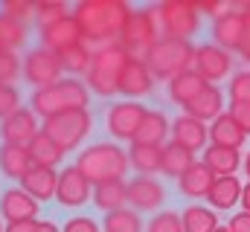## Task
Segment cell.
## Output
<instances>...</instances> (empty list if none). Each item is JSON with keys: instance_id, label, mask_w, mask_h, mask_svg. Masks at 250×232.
<instances>
[{"instance_id": "obj_38", "label": "cell", "mask_w": 250, "mask_h": 232, "mask_svg": "<svg viewBox=\"0 0 250 232\" xmlns=\"http://www.w3.org/2000/svg\"><path fill=\"white\" fill-rule=\"evenodd\" d=\"M0 12L6 18L23 23V26L26 23H35V3L32 0H6V3H0Z\"/></svg>"}, {"instance_id": "obj_16", "label": "cell", "mask_w": 250, "mask_h": 232, "mask_svg": "<svg viewBox=\"0 0 250 232\" xmlns=\"http://www.w3.org/2000/svg\"><path fill=\"white\" fill-rule=\"evenodd\" d=\"M166 200V192L163 186L154 180V177H143L137 174L131 183H128V203L137 209V212H154L160 209Z\"/></svg>"}, {"instance_id": "obj_40", "label": "cell", "mask_w": 250, "mask_h": 232, "mask_svg": "<svg viewBox=\"0 0 250 232\" xmlns=\"http://www.w3.org/2000/svg\"><path fill=\"white\" fill-rule=\"evenodd\" d=\"M146 232H184V221H181V215L178 212H157L151 221H148V227Z\"/></svg>"}, {"instance_id": "obj_4", "label": "cell", "mask_w": 250, "mask_h": 232, "mask_svg": "<svg viewBox=\"0 0 250 232\" xmlns=\"http://www.w3.org/2000/svg\"><path fill=\"white\" fill-rule=\"evenodd\" d=\"M128 61H131V56H128V50H125L123 44H111V47L96 50L93 53V64H90V73L84 76L87 90H93L102 99L117 96L120 93V76H123Z\"/></svg>"}, {"instance_id": "obj_34", "label": "cell", "mask_w": 250, "mask_h": 232, "mask_svg": "<svg viewBox=\"0 0 250 232\" xmlns=\"http://www.w3.org/2000/svg\"><path fill=\"white\" fill-rule=\"evenodd\" d=\"M29 154H32V163H35V166H47V169H56L64 160V151L44 134V131L29 142Z\"/></svg>"}, {"instance_id": "obj_30", "label": "cell", "mask_w": 250, "mask_h": 232, "mask_svg": "<svg viewBox=\"0 0 250 232\" xmlns=\"http://www.w3.org/2000/svg\"><path fill=\"white\" fill-rule=\"evenodd\" d=\"M207 87V81L195 73V70H187V73H181L178 78H172L169 81V99L175 102V105H181V108H187L189 102L201 93Z\"/></svg>"}, {"instance_id": "obj_10", "label": "cell", "mask_w": 250, "mask_h": 232, "mask_svg": "<svg viewBox=\"0 0 250 232\" xmlns=\"http://www.w3.org/2000/svg\"><path fill=\"white\" fill-rule=\"evenodd\" d=\"M192 70H195L207 84H215V81H221V78L230 76V70H233V56H230L227 50H221L218 44H212V41L198 44V47H195Z\"/></svg>"}, {"instance_id": "obj_46", "label": "cell", "mask_w": 250, "mask_h": 232, "mask_svg": "<svg viewBox=\"0 0 250 232\" xmlns=\"http://www.w3.org/2000/svg\"><path fill=\"white\" fill-rule=\"evenodd\" d=\"M242 12H245V35H242V47H239V56L250 64V3H242Z\"/></svg>"}, {"instance_id": "obj_12", "label": "cell", "mask_w": 250, "mask_h": 232, "mask_svg": "<svg viewBox=\"0 0 250 232\" xmlns=\"http://www.w3.org/2000/svg\"><path fill=\"white\" fill-rule=\"evenodd\" d=\"M93 197V183L79 172L76 166H67L64 172H59V189H56V200L67 206V209H76V206H84L87 200Z\"/></svg>"}, {"instance_id": "obj_5", "label": "cell", "mask_w": 250, "mask_h": 232, "mask_svg": "<svg viewBox=\"0 0 250 232\" xmlns=\"http://www.w3.org/2000/svg\"><path fill=\"white\" fill-rule=\"evenodd\" d=\"M151 70L154 78L160 81H172L181 73L192 70L195 61V44L192 41H181V38H160L143 58Z\"/></svg>"}, {"instance_id": "obj_42", "label": "cell", "mask_w": 250, "mask_h": 232, "mask_svg": "<svg viewBox=\"0 0 250 232\" xmlns=\"http://www.w3.org/2000/svg\"><path fill=\"white\" fill-rule=\"evenodd\" d=\"M23 105H21V93H18V87H12V84H0V119H6V116H12L15 111H21Z\"/></svg>"}, {"instance_id": "obj_8", "label": "cell", "mask_w": 250, "mask_h": 232, "mask_svg": "<svg viewBox=\"0 0 250 232\" xmlns=\"http://www.w3.org/2000/svg\"><path fill=\"white\" fill-rule=\"evenodd\" d=\"M157 41H160L157 6L134 9V15H131V20H128V26H125L123 38H120V44L128 50V56L137 58V53H140V56L146 58V53H148V50H151Z\"/></svg>"}, {"instance_id": "obj_48", "label": "cell", "mask_w": 250, "mask_h": 232, "mask_svg": "<svg viewBox=\"0 0 250 232\" xmlns=\"http://www.w3.org/2000/svg\"><path fill=\"white\" fill-rule=\"evenodd\" d=\"M38 221H15V224H6L3 232H35Z\"/></svg>"}, {"instance_id": "obj_33", "label": "cell", "mask_w": 250, "mask_h": 232, "mask_svg": "<svg viewBox=\"0 0 250 232\" xmlns=\"http://www.w3.org/2000/svg\"><path fill=\"white\" fill-rule=\"evenodd\" d=\"M26 38H29V26L18 23V20L6 18L0 12V50L3 53H18V50L26 47Z\"/></svg>"}, {"instance_id": "obj_41", "label": "cell", "mask_w": 250, "mask_h": 232, "mask_svg": "<svg viewBox=\"0 0 250 232\" xmlns=\"http://www.w3.org/2000/svg\"><path fill=\"white\" fill-rule=\"evenodd\" d=\"M227 93H230V102H248L250 105V70H242L230 78Z\"/></svg>"}, {"instance_id": "obj_7", "label": "cell", "mask_w": 250, "mask_h": 232, "mask_svg": "<svg viewBox=\"0 0 250 232\" xmlns=\"http://www.w3.org/2000/svg\"><path fill=\"white\" fill-rule=\"evenodd\" d=\"M157 23H160V38L189 41L198 32V26H201L198 3H189V0H166V3H157Z\"/></svg>"}, {"instance_id": "obj_50", "label": "cell", "mask_w": 250, "mask_h": 232, "mask_svg": "<svg viewBox=\"0 0 250 232\" xmlns=\"http://www.w3.org/2000/svg\"><path fill=\"white\" fill-rule=\"evenodd\" d=\"M242 209L250 212V183H245V189H242Z\"/></svg>"}, {"instance_id": "obj_35", "label": "cell", "mask_w": 250, "mask_h": 232, "mask_svg": "<svg viewBox=\"0 0 250 232\" xmlns=\"http://www.w3.org/2000/svg\"><path fill=\"white\" fill-rule=\"evenodd\" d=\"M181 221H184V232H215L218 230L215 212L207 209V206H198V203H192L189 209H184Z\"/></svg>"}, {"instance_id": "obj_20", "label": "cell", "mask_w": 250, "mask_h": 232, "mask_svg": "<svg viewBox=\"0 0 250 232\" xmlns=\"http://www.w3.org/2000/svg\"><path fill=\"white\" fill-rule=\"evenodd\" d=\"M184 114L195 116L201 122H215L218 116L224 114V96H221V90L215 84H207L187 108H184Z\"/></svg>"}, {"instance_id": "obj_39", "label": "cell", "mask_w": 250, "mask_h": 232, "mask_svg": "<svg viewBox=\"0 0 250 232\" xmlns=\"http://www.w3.org/2000/svg\"><path fill=\"white\" fill-rule=\"evenodd\" d=\"M23 76V58L18 53H3L0 50V84H12Z\"/></svg>"}, {"instance_id": "obj_51", "label": "cell", "mask_w": 250, "mask_h": 232, "mask_svg": "<svg viewBox=\"0 0 250 232\" xmlns=\"http://www.w3.org/2000/svg\"><path fill=\"white\" fill-rule=\"evenodd\" d=\"M245 172H248V177H250V154L245 157Z\"/></svg>"}, {"instance_id": "obj_26", "label": "cell", "mask_w": 250, "mask_h": 232, "mask_svg": "<svg viewBox=\"0 0 250 232\" xmlns=\"http://www.w3.org/2000/svg\"><path fill=\"white\" fill-rule=\"evenodd\" d=\"M212 183H215V174L209 172L204 163H195V166H192L181 180H178V189H181V194H184V197L201 200V197H207V194H209Z\"/></svg>"}, {"instance_id": "obj_53", "label": "cell", "mask_w": 250, "mask_h": 232, "mask_svg": "<svg viewBox=\"0 0 250 232\" xmlns=\"http://www.w3.org/2000/svg\"><path fill=\"white\" fill-rule=\"evenodd\" d=\"M3 230H6V227H3V224H0V232H3Z\"/></svg>"}, {"instance_id": "obj_29", "label": "cell", "mask_w": 250, "mask_h": 232, "mask_svg": "<svg viewBox=\"0 0 250 232\" xmlns=\"http://www.w3.org/2000/svg\"><path fill=\"white\" fill-rule=\"evenodd\" d=\"M93 203H96V209H102L105 215H108V212H117V209H125V203H128V183L111 180V183L93 186Z\"/></svg>"}, {"instance_id": "obj_1", "label": "cell", "mask_w": 250, "mask_h": 232, "mask_svg": "<svg viewBox=\"0 0 250 232\" xmlns=\"http://www.w3.org/2000/svg\"><path fill=\"white\" fill-rule=\"evenodd\" d=\"M131 15L134 9L125 0H82L73 6V18L82 26L84 44L99 47V50L120 44Z\"/></svg>"}, {"instance_id": "obj_23", "label": "cell", "mask_w": 250, "mask_h": 232, "mask_svg": "<svg viewBox=\"0 0 250 232\" xmlns=\"http://www.w3.org/2000/svg\"><path fill=\"white\" fill-rule=\"evenodd\" d=\"M32 166L35 163H32L29 148H23V145H6V142L0 145V172H3V177L21 183Z\"/></svg>"}, {"instance_id": "obj_31", "label": "cell", "mask_w": 250, "mask_h": 232, "mask_svg": "<svg viewBox=\"0 0 250 232\" xmlns=\"http://www.w3.org/2000/svg\"><path fill=\"white\" fill-rule=\"evenodd\" d=\"M195 166V154L184 148V145H178V142H169L166 148H163V174L166 177H184Z\"/></svg>"}, {"instance_id": "obj_44", "label": "cell", "mask_w": 250, "mask_h": 232, "mask_svg": "<svg viewBox=\"0 0 250 232\" xmlns=\"http://www.w3.org/2000/svg\"><path fill=\"white\" fill-rule=\"evenodd\" d=\"M198 12L209 15L212 20H221V18H227V15L236 12V3H198Z\"/></svg>"}, {"instance_id": "obj_2", "label": "cell", "mask_w": 250, "mask_h": 232, "mask_svg": "<svg viewBox=\"0 0 250 232\" xmlns=\"http://www.w3.org/2000/svg\"><path fill=\"white\" fill-rule=\"evenodd\" d=\"M87 102H90V90L82 78H62L50 87H38L29 96L32 114L41 119L59 116L64 111H87Z\"/></svg>"}, {"instance_id": "obj_9", "label": "cell", "mask_w": 250, "mask_h": 232, "mask_svg": "<svg viewBox=\"0 0 250 232\" xmlns=\"http://www.w3.org/2000/svg\"><path fill=\"white\" fill-rule=\"evenodd\" d=\"M23 78H26V84H32L35 90L62 81L64 67H62L59 53H53V50H47V47H32V50L23 56Z\"/></svg>"}, {"instance_id": "obj_37", "label": "cell", "mask_w": 250, "mask_h": 232, "mask_svg": "<svg viewBox=\"0 0 250 232\" xmlns=\"http://www.w3.org/2000/svg\"><path fill=\"white\" fill-rule=\"evenodd\" d=\"M102 230L105 232H143L140 212H137V209H117V212H108Z\"/></svg>"}, {"instance_id": "obj_45", "label": "cell", "mask_w": 250, "mask_h": 232, "mask_svg": "<svg viewBox=\"0 0 250 232\" xmlns=\"http://www.w3.org/2000/svg\"><path fill=\"white\" fill-rule=\"evenodd\" d=\"M62 232H102V230L96 227V221H93V218L76 215V218H70V221L62 227Z\"/></svg>"}, {"instance_id": "obj_32", "label": "cell", "mask_w": 250, "mask_h": 232, "mask_svg": "<svg viewBox=\"0 0 250 232\" xmlns=\"http://www.w3.org/2000/svg\"><path fill=\"white\" fill-rule=\"evenodd\" d=\"M59 58H62L64 73H67L70 78H79V76H87V73H90L93 50H90L87 44H76V47H70V50L59 53Z\"/></svg>"}, {"instance_id": "obj_43", "label": "cell", "mask_w": 250, "mask_h": 232, "mask_svg": "<svg viewBox=\"0 0 250 232\" xmlns=\"http://www.w3.org/2000/svg\"><path fill=\"white\" fill-rule=\"evenodd\" d=\"M227 114L233 116V119H236V125H239V128L250 136V105H248V102H230Z\"/></svg>"}, {"instance_id": "obj_49", "label": "cell", "mask_w": 250, "mask_h": 232, "mask_svg": "<svg viewBox=\"0 0 250 232\" xmlns=\"http://www.w3.org/2000/svg\"><path fill=\"white\" fill-rule=\"evenodd\" d=\"M35 232H62L53 221H38V227H35Z\"/></svg>"}, {"instance_id": "obj_52", "label": "cell", "mask_w": 250, "mask_h": 232, "mask_svg": "<svg viewBox=\"0 0 250 232\" xmlns=\"http://www.w3.org/2000/svg\"><path fill=\"white\" fill-rule=\"evenodd\" d=\"M215 232H230V230H227V227H218V230H215Z\"/></svg>"}, {"instance_id": "obj_25", "label": "cell", "mask_w": 250, "mask_h": 232, "mask_svg": "<svg viewBox=\"0 0 250 232\" xmlns=\"http://www.w3.org/2000/svg\"><path fill=\"white\" fill-rule=\"evenodd\" d=\"M128 163H131V169H137V174H143V177H151V174L163 172V145H140V142H131Z\"/></svg>"}, {"instance_id": "obj_3", "label": "cell", "mask_w": 250, "mask_h": 232, "mask_svg": "<svg viewBox=\"0 0 250 232\" xmlns=\"http://www.w3.org/2000/svg\"><path fill=\"white\" fill-rule=\"evenodd\" d=\"M128 154L114 142H96L90 148H84L76 160V169L84 174L93 186L99 183H111V180H123L128 172Z\"/></svg>"}, {"instance_id": "obj_14", "label": "cell", "mask_w": 250, "mask_h": 232, "mask_svg": "<svg viewBox=\"0 0 250 232\" xmlns=\"http://www.w3.org/2000/svg\"><path fill=\"white\" fill-rule=\"evenodd\" d=\"M151 87H154V76H151L148 64L143 58H131L125 64L123 76H120V96H125L128 102H134V99L148 96Z\"/></svg>"}, {"instance_id": "obj_47", "label": "cell", "mask_w": 250, "mask_h": 232, "mask_svg": "<svg viewBox=\"0 0 250 232\" xmlns=\"http://www.w3.org/2000/svg\"><path fill=\"white\" fill-rule=\"evenodd\" d=\"M227 230L230 232H250V212H239V215H233L230 224H227Z\"/></svg>"}, {"instance_id": "obj_27", "label": "cell", "mask_w": 250, "mask_h": 232, "mask_svg": "<svg viewBox=\"0 0 250 232\" xmlns=\"http://www.w3.org/2000/svg\"><path fill=\"white\" fill-rule=\"evenodd\" d=\"M242 189H245V183H239L236 174H230V177H215V183H212L207 200L212 203V209H233L236 203H242Z\"/></svg>"}, {"instance_id": "obj_19", "label": "cell", "mask_w": 250, "mask_h": 232, "mask_svg": "<svg viewBox=\"0 0 250 232\" xmlns=\"http://www.w3.org/2000/svg\"><path fill=\"white\" fill-rule=\"evenodd\" d=\"M207 139H209V128L201 119H195V116H189V114H181L172 122V142L189 148L192 154L195 151H204L207 148Z\"/></svg>"}, {"instance_id": "obj_22", "label": "cell", "mask_w": 250, "mask_h": 232, "mask_svg": "<svg viewBox=\"0 0 250 232\" xmlns=\"http://www.w3.org/2000/svg\"><path fill=\"white\" fill-rule=\"evenodd\" d=\"M166 134H172V122L166 119V114L160 111H146L137 134L131 142H140V145H163L166 142Z\"/></svg>"}, {"instance_id": "obj_28", "label": "cell", "mask_w": 250, "mask_h": 232, "mask_svg": "<svg viewBox=\"0 0 250 232\" xmlns=\"http://www.w3.org/2000/svg\"><path fill=\"white\" fill-rule=\"evenodd\" d=\"M209 139H212V145H224V148H236V151H239V148L245 145L248 134L236 125L233 116L224 111V114L212 122V128H209Z\"/></svg>"}, {"instance_id": "obj_17", "label": "cell", "mask_w": 250, "mask_h": 232, "mask_svg": "<svg viewBox=\"0 0 250 232\" xmlns=\"http://www.w3.org/2000/svg\"><path fill=\"white\" fill-rule=\"evenodd\" d=\"M38 32H41V47H47L53 53H64V50H70L76 44H84L82 26H79V20L73 15L59 20V23H53V26H47V29H38Z\"/></svg>"}, {"instance_id": "obj_6", "label": "cell", "mask_w": 250, "mask_h": 232, "mask_svg": "<svg viewBox=\"0 0 250 232\" xmlns=\"http://www.w3.org/2000/svg\"><path fill=\"white\" fill-rule=\"evenodd\" d=\"M90 128H93L90 111H64V114H59V116L44 119V125H41V131L62 148L64 154L73 151V148H79V145L87 139Z\"/></svg>"}, {"instance_id": "obj_18", "label": "cell", "mask_w": 250, "mask_h": 232, "mask_svg": "<svg viewBox=\"0 0 250 232\" xmlns=\"http://www.w3.org/2000/svg\"><path fill=\"white\" fill-rule=\"evenodd\" d=\"M242 35H245V12H242V3H236L233 15L212 20V44H218L227 53H239Z\"/></svg>"}, {"instance_id": "obj_13", "label": "cell", "mask_w": 250, "mask_h": 232, "mask_svg": "<svg viewBox=\"0 0 250 232\" xmlns=\"http://www.w3.org/2000/svg\"><path fill=\"white\" fill-rule=\"evenodd\" d=\"M146 116V108L137 105V102H117L108 108V116H105V125H108V134L117 136V139H134L140 122Z\"/></svg>"}, {"instance_id": "obj_21", "label": "cell", "mask_w": 250, "mask_h": 232, "mask_svg": "<svg viewBox=\"0 0 250 232\" xmlns=\"http://www.w3.org/2000/svg\"><path fill=\"white\" fill-rule=\"evenodd\" d=\"M21 189L29 192L38 203H41V200H50V197H56L59 174H56V169H47V166H32V169L26 172V177L21 180Z\"/></svg>"}, {"instance_id": "obj_11", "label": "cell", "mask_w": 250, "mask_h": 232, "mask_svg": "<svg viewBox=\"0 0 250 232\" xmlns=\"http://www.w3.org/2000/svg\"><path fill=\"white\" fill-rule=\"evenodd\" d=\"M41 134V125H38V116L32 114V108H21L12 116L0 119V139L6 145H23L29 148V142Z\"/></svg>"}, {"instance_id": "obj_15", "label": "cell", "mask_w": 250, "mask_h": 232, "mask_svg": "<svg viewBox=\"0 0 250 232\" xmlns=\"http://www.w3.org/2000/svg\"><path fill=\"white\" fill-rule=\"evenodd\" d=\"M38 200L23 192L21 186H12L0 194V215L6 218V224H15V221H35L38 218Z\"/></svg>"}, {"instance_id": "obj_24", "label": "cell", "mask_w": 250, "mask_h": 232, "mask_svg": "<svg viewBox=\"0 0 250 232\" xmlns=\"http://www.w3.org/2000/svg\"><path fill=\"white\" fill-rule=\"evenodd\" d=\"M201 163L215 174V177H230V174L239 172V166H242L245 160L239 157V151H236V148L207 145V148H204V160H201Z\"/></svg>"}, {"instance_id": "obj_36", "label": "cell", "mask_w": 250, "mask_h": 232, "mask_svg": "<svg viewBox=\"0 0 250 232\" xmlns=\"http://www.w3.org/2000/svg\"><path fill=\"white\" fill-rule=\"evenodd\" d=\"M70 15L73 12H70V6L64 0H38L35 3V23H38V29H47V26L59 23V20L70 18Z\"/></svg>"}]
</instances>
